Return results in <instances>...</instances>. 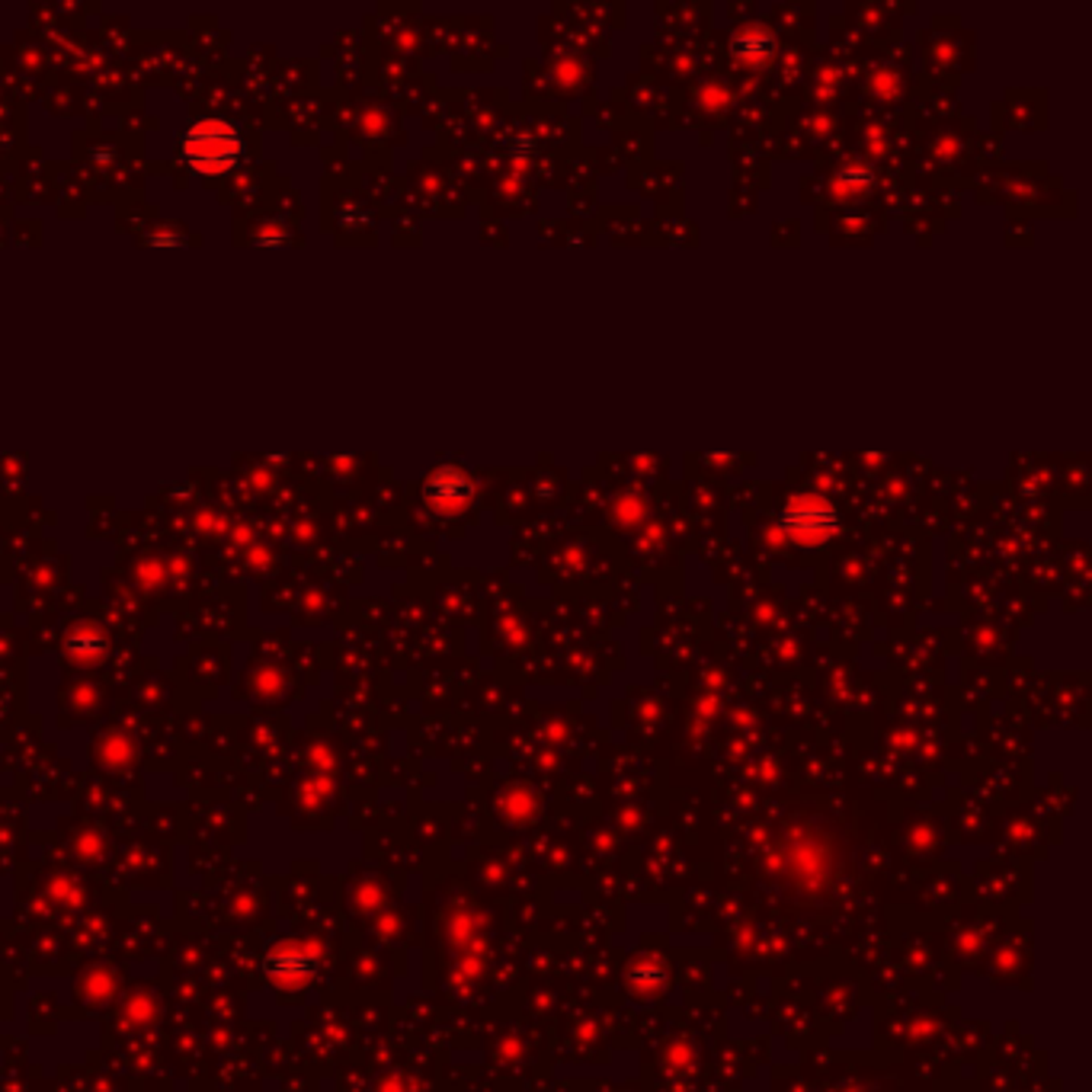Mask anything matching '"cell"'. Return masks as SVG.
Wrapping results in <instances>:
<instances>
[{"mask_svg": "<svg viewBox=\"0 0 1092 1092\" xmlns=\"http://www.w3.org/2000/svg\"><path fill=\"white\" fill-rule=\"evenodd\" d=\"M782 529L798 545H824L840 529V513L821 493H801L782 509Z\"/></svg>", "mask_w": 1092, "mask_h": 1092, "instance_id": "cell-2", "label": "cell"}, {"mask_svg": "<svg viewBox=\"0 0 1092 1092\" xmlns=\"http://www.w3.org/2000/svg\"><path fill=\"white\" fill-rule=\"evenodd\" d=\"M151 243H180V238H170V235H157V238H151Z\"/></svg>", "mask_w": 1092, "mask_h": 1092, "instance_id": "cell-6", "label": "cell"}, {"mask_svg": "<svg viewBox=\"0 0 1092 1092\" xmlns=\"http://www.w3.org/2000/svg\"><path fill=\"white\" fill-rule=\"evenodd\" d=\"M772 52H775V36L769 29L750 26V29L733 36V55H737L740 65H750V68L766 65L772 58Z\"/></svg>", "mask_w": 1092, "mask_h": 1092, "instance_id": "cell-4", "label": "cell"}, {"mask_svg": "<svg viewBox=\"0 0 1092 1092\" xmlns=\"http://www.w3.org/2000/svg\"><path fill=\"white\" fill-rule=\"evenodd\" d=\"M868 183H871V173H868V170H862V167H846V170L837 177L834 190L846 196L850 190H868Z\"/></svg>", "mask_w": 1092, "mask_h": 1092, "instance_id": "cell-5", "label": "cell"}, {"mask_svg": "<svg viewBox=\"0 0 1092 1092\" xmlns=\"http://www.w3.org/2000/svg\"><path fill=\"white\" fill-rule=\"evenodd\" d=\"M426 496L443 506V509H456L472 496V481L462 475V468H439L430 481H426Z\"/></svg>", "mask_w": 1092, "mask_h": 1092, "instance_id": "cell-3", "label": "cell"}, {"mask_svg": "<svg viewBox=\"0 0 1092 1092\" xmlns=\"http://www.w3.org/2000/svg\"><path fill=\"white\" fill-rule=\"evenodd\" d=\"M241 135L228 122H196L183 138V157L199 173H222L241 157Z\"/></svg>", "mask_w": 1092, "mask_h": 1092, "instance_id": "cell-1", "label": "cell"}]
</instances>
